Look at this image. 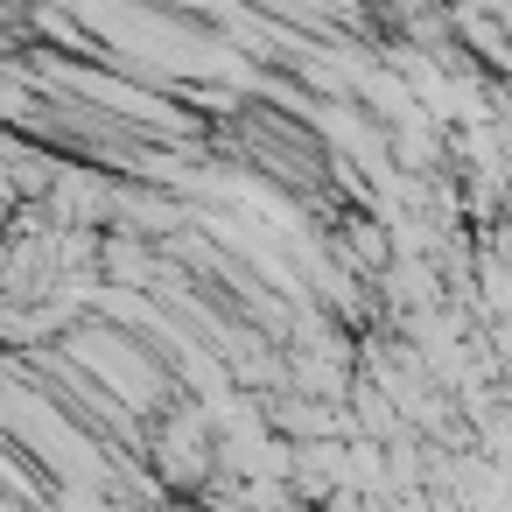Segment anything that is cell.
<instances>
[{"instance_id": "cell-1", "label": "cell", "mask_w": 512, "mask_h": 512, "mask_svg": "<svg viewBox=\"0 0 512 512\" xmlns=\"http://www.w3.org/2000/svg\"><path fill=\"white\" fill-rule=\"evenodd\" d=\"M148 449H155L162 484H176V491H197V484L218 470L211 421H204V407H197V400H169V407H162V421H155V435H148Z\"/></svg>"}]
</instances>
